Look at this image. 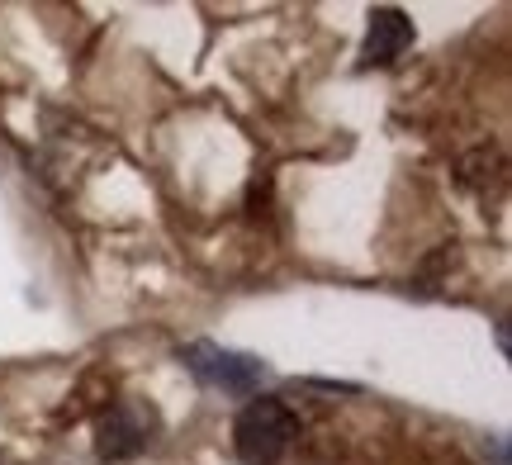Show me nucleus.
I'll list each match as a JSON object with an SVG mask.
<instances>
[{
	"instance_id": "nucleus-4",
	"label": "nucleus",
	"mask_w": 512,
	"mask_h": 465,
	"mask_svg": "<svg viewBox=\"0 0 512 465\" xmlns=\"http://www.w3.org/2000/svg\"><path fill=\"white\" fill-rule=\"evenodd\" d=\"M413 43V19L403 15L399 5H375L370 10V29H366V43H361V67H389L399 62Z\"/></svg>"
},
{
	"instance_id": "nucleus-2",
	"label": "nucleus",
	"mask_w": 512,
	"mask_h": 465,
	"mask_svg": "<svg viewBox=\"0 0 512 465\" xmlns=\"http://www.w3.org/2000/svg\"><path fill=\"white\" fill-rule=\"evenodd\" d=\"M162 428V413L147 399H114L110 409L95 418V456L100 461H133L152 447V437Z\"/></svg>"
},
{
	"instance_id": "nucleus-3",
	"label": "nucleus",
	"mask_w": 512,
	"mask_h": 465,
	"mask_svg": "<svg viewBox=\"0 0 512 465\" xmlns=\"http://www.w3.org/2000/svg\"><path fill=\"white\" fill-rule=\"evenodd\" d=\"M181 366L200 385L209 390H223V394H247L252 399L261 390V375H266V361L252 352H233V347H219V342H190L181 347Z\"/></svg>"
},
{
	"instance_id": "nucleus-1",
	"label": "nucleus",
	"mask_w": 512,
	"mask_h": 465,
	"mask_svg": "<svg viewBox=\"0 0 512 465\" xmlns=\"http://www.w3.org/2000/svg\"><path fill=\"white\" fill-rule=\"evenodd\" d=\"M294 437H299V413L275 394H252L233 423V451L242 465H280Z\"/></svg>"
}]
</instances>
